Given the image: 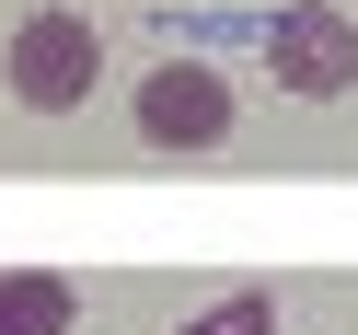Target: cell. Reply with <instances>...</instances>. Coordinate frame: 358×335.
I'll return each instance as SVG.
<instances>
[{
	"label": "cell",
	"mask_w": 358,
	"mask_h": 335,
	"mask_svg": "<svg viewBox=\"0 0 358 335\" xmlns=\"http://www.w3.org/2000/svg\"><path fill=\"white\" fill-rule=\"evenodd\" d=\"M93 70H104V35L81 24V12H35V24H12V58H0V81H12L24 116H70V104L93 93Z\"/></svg>",
	"instance_id": "6da1fadb"
},
{
	"label": "cell",
	"mask_w": 358,
	"mask_h": 335,
	"mask_svg": "<svg viewBox=\"0 0 358 335\" xmlns=\"http://www.w3.org/2000/svg\"><path fill=\"white\" fill-rule=\"evenodd\" d=\"M266 81H289V93H312V104L358 93V24L335 0H289L278 24H266Z\"/></svg>",
	"instance_id": "7a4b0ae2"
},
{
	"label": "cell",
	"mask_w": 358,
	"mask_h": 335,
	"mask_svg": "<svg viewBox=\"0 0 358 335\" xmlns=\"http://www.w3.org/2000/svg\"><path fill=\"white\" fill-rule=\"evenodd\" d=\"M139 139L150 150H220L231 139V81H220L208 58H162V70L139 81Z\"/></svg>",
	"instance_id": "3957f363"
},
{
	"label": "cell",
	"mask_w": 358,
	"mask_h": 335,
	"mask_svg": "<svg viewBox=\"0 0 358 335\" xmlns=\"http://www.w3.org/2000/svg\"><path fill=\"white\" fill-rule=\"evenodd\" d=\"M81 324V289L58 266H0V335H70Z\"/></svg>",
	"instance_id": "277c9868"
},
{
	"label": "cell",
	"mask_w": 358,
	"mask_h": 335,
	"mask_svg": "<svg viewBox=\"0 0 358 335\" xmlns=\"http://www.w3.org/2000/svg\"><path fill=\"white\" fill-rule=\"evenodd\" d=\"M185 335H278V301H266V289H231V301H208Z\"/></svg>",
	"instance_id": "5b68a950"
}]
</instances>
